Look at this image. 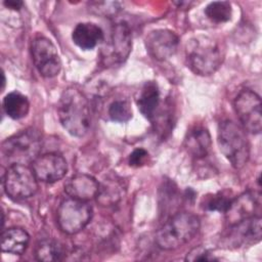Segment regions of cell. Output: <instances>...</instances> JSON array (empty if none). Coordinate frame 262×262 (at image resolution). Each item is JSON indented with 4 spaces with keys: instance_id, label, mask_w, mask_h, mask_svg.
Listing matches in <instances>:
<instances>
[{
    "instance_id": "1",
    "label": "cell",
    "mask_w": 262,
    "mask_h": 262,
    "mask_svg": "<svg viewBox=\"0 0 262 262\" xmlns=\"http://www.w3.org/2000/svg\"><path fill=\"white\" fill-rule=\"evenodd\" d=\"M57 115L62 127L75 137H83L91 126L90 105L87 97L78 89L63 90L57 103Z\"/></svg>"
},
{
    "instance_id": "2",
    "label": "cell",
    "mask_w": 262,
    "mask_h": 262,
    "mask_svg": "<svg viewBox=\"0 0 262 262\" xmlns=\"http://www.w3.org/2000/svg\"><path fill=\"white\" fill-rule=\"evenodd\" d=\"M185 60L194 74L209 76L221 67L224 60V49L218 40L200 35L186 43Z\"/></svg>"
},
{
    "instance_id": "3",
    "label": "cell",
    "mask_w": 262,
    "mask_h": 262,
    "mask_svg": "<svg viewBox=\"0 0 262 262\" xmlns=\"http://www.w3.org/2000/svg\"><path fill=\"white\" fill-rule=\"evenodd\" d=\"M200 218L190 212H178L172 215L157 231L156 243L163 250H175L198 233Z\"/></svg>"
},
{
    "instance_id": "4",
    "label": "cell",
    "mask_w": 262,
    "mask_h": 262,
    "mask_svg": "<svg viewBox=\"0 0 262 262\" xmlns=\"http://www.w3.org/2000/svg\"><path fill=\"white\" fill-rule=\"evenodd\" d=\"M218 144L223 156L235 169H242L250 158V143L245 129L230 120L220 123Z\"/></svg>"
},
{
    "instance_id": "5",
    "label": "cell",
    "mask_w": 262,
    "mask_h": 262,
    "mask_svg": "<svg viewBox=\"0 0 262 262\" xmlns=\"http://www.w3.org/2000/svg\"><path fill=\"white\" fill-rule=\"evenodd\" d=\"M42 147L40 133L33 129H26L2 143V152L4 158L11 164H25L33 162Z\"/></svg>"
},
{
    "instance_id": "6",
    "label": "cell",
    "mask_w": 262,
    "mask_h": 262,
    "mask_svg": "<svg viewBox=\"0 0 262 262\" xmlns=\"http://www.w3.org/2000/svg\"><path fill=\"white\" fill-rule=\"evenodd\" d=\"M132 48V35L126 23H118L111 29L106 41L100 48L101 62L105 67H114L124 62Z\"/></svg>"
},
{
    "instance_id": "7",
    "label": "cell",
    "mask_w": 262,
    "mask_h": 262,
    "mask_svg": "<svg viewBox=\"0 0 262 262\" xmlns=\"http://www.w3.org/2000/svg\"><path fill=\"white\" fill-rule=\"evenodd\" d=\"M92 214V207L87 201L70 198L63 200L57 209V223L63 232L75 234L85 228Z\"/></svg>"
},
{
    "instance_id": "8",
    "label": "cell",
    "mask_w": 262,
    "mask_h": 262,
    "mask_svg": "<svg viewBox=\"0 0 262 262\" xmlns=\"http://www.w3.org/2000/svg\"><path fill=\"white\" fill-rule=\"evenodd\" d=\"M37 177L25 164H11L5 171L3 185L6 194L14 200L31 198L38 190Z\"/></svg>"
},
{
    "instance_id": "9",
    "label": "cell",
    "mask_w": 262,
    "mask_h": 262,
    "mask_svg": "<svg viewBox=\"0 0 262 262\" xmlns=\"http://www.w3.org/2000/svg\"><path fill=\"white\" fill-rule=\"evenodd\" d=\"M236 116L245 130L259 134L262 129V103L260 96L250 90H242L233 102Z\"/></svg>"
},
{
    "instance_id": "10",
    "label": "cell",
    "mask_w": 262,
    "mask_h": 262,
    "mask_svg": "<svg viewBox=\"0 0 262 262\" xmlns=\"http://www.w3.org/2000/svg\"><path fill=\"white\" fill-rule=\"evenodd\" d=\"M31 52L34 64L41 76L52 78L58 75L61 61L54 44L45 37H37L32 41Z\"/></svg>"
},
{
    "instance_id": "11",
    "label": "cell",
    "mask_w": 262,
    "mask_h": 262,
    "mask_svg": "<svg viewBox=\"0 0 262 262\" xmlns=\"http://www.w3.org/2000/svg\"><path fill=\"white\" fill-rule=\"evenodd\" d=\"M260 193L246 191L230 201L224 212L225 220L229 226H232L253 216L260 215Z\"/></svg>"
},
{
    "instance_id": "12",
    "label": "cell",
    "mask_w": 262,
    "mask_h": 262,
    "mask_svg": "<svg viewBox=\"0 0 262 262\" xmlns=\"http://www.w3.org/2000/svg\"><path fill=\"white\" fill-rule=\"evenodd\" d=\"M32 169L38 180L53 183L64 177L68 171L66 159L56 152L38 156L32 162Z\"/></svg>"
},
{
    "instance_id": "13",
    "label": "cell",
    "mask_w": 262,
    "mask_h": 262,
    "mask_svg": "<svg viewBox=\"0 0 262 262\" xmlns=\"http://www.w3.org/2000/svg\"><path fill=\"white\" fill-rule=\"evenodd\" d=\"M178 44V36L168 29L154 30L145 37L146 51L157 60H166L174 55Z\"/></svg>"
},
{
    "instance_id": "14",
    "label": "cell",
    "mask_w": 262,
    "mask_h": 262,
    "mask_svg": "<svg viewBox=\"0 0 262 262\" xmlns=\"http://www.w3.org/2000/svg\"><path fill=\"white\" fill-rule=\"evenodd\" d=\"M231 227L229 239L233 242L235 247L247 246L259 243L262 236V224L260 215L246 219Z\"/></svg>"
},
{
    "instance_id": "15",
    "label": "cell",
    "mask_w": 262,
    "mask_h": 262,
    "mask_svg": "<svg viewBox=\"0 0 262 262\" xmlns=\"http://www.w3.org/2000/svg\"><path fill=\"white\" fill-rule=\"evenodd\" d=\"M98 188L97 180L87 174L74 175L64 183V191L70 198L87 202L96 198Z\"/></svg>"
},
{
    "instance_id": "16",
    "label": "cell",
    "mask_w": 262,
    "mask_h": 262,
    "mask_svg": "<svg viewBox=\"0 0 262 262\" xmlns=\"http://www.w3.org/2000/svg\"><path fill=\"white\" fill-rule=\"evenodd\" d=\"M72 39L81 49L90 50L104 40V35L97 25L93 23H80L72 33Z\"/></svg>"
},
{
    "instance_id": "17",
    "label": "cell",
    "mask_w": 262,
    "mask_h": 262,
    "mask_svg": "<svg viewBox=\"0 0 262 262\" xmlns=\"http://www.w3.org/2000/svg\"><path fill=\"white\" fill-rule=\"evenodd\" d=\"M136 104L139 112L151 121L160 105V90L154 81L145 82L136 97Z\"/></svg>"
},
{
    "instance_id": "18",
    "label": "cell",
    "mask_w": 262,
    "mask_h": 262,
    "mask_svg": "<svg viewBox=\"0 0 262 262\" xmlns=\"http://www.w3.org/2000/svg\"><path fill=\"white\" fill-rule=\"evenodd\" d=\"M184 145L188 154H190L193 158L201 159L206 157L209 154L212 145L211 135L208 129L196 126L189 130L185 137Z\"/></svg>"
},
{
    "instance_id": "19",
    "label": "cell",
    "mask_w": 262,
    "mask_h": 262,
    "mask_svg": "<svg viewBox=\"0 0 262 262\" xmlns=\"http://www.w3.org/2000/svg\"><path fill=\"white\" fill-rule=\"evenodd\" d=\"M30 242V235L24 228L11 227L1 234V249L5 253L23 255Z\"/></svg>"
},
{
    "instance_id": "20",
    "label": "cell",
    "mask_w": 262,
    "mask_h": 262,
    "mask_svg": "<svg viewBox=\"0 0 262 262\" xmlns=\"http://www.w3.org/2000/svg\"><path fill=\"white\" fill-rule=\"evenodd\" d=\"M3 110L11 119L19 120L28 115L30 102L27 96L20 92L13 91L5 95L3 99Z\"/></svg>"
},
{
    "instance_id": "21",
    "label": "cell",
    "mask_w": 262,
    "mask_h": 262,
    "mask_svg": "<svg viewBox=\"0 0 262 262\" xmlns=\"http://www.w3.org/2000/svg\"><path fill=\"white\" fill-rule=\"evenodd\" d=\"M124 189L123 183L119 180L106 179L99 184L96 200L101 206H113L123 198Z\"/></svg>"
},
{
    "instance_id": "22",
    "label": "cell",
    "mask_w": 262,
    "mask_h": 262,
    "mask_svg": "<svg viewBox=\"0 0 262 262\" xmlns=\"http://www.w3.org/2000/svg\"><path fill=\"white\" fill-rule=\"evenodd\" d=\"M66 251L63 246L52 238H45L39 242L35 248V257L39 261L53 262L64 258Z\"/></svg>"
},
{
    "instance_id": "23",
    "label": "cell",
    "mask_w": 262,
    "mask_h": 262,
    "mask_svg": "<svg viewBox=\"0 0 262 262\" xmlns=\"http://www.w3.org/2000/svg\"><path fill=\"white\" fill-rule=\"evenodd\" d=\"M205 13L209 19L214 23H226L231 18L232 8L227 1H214L207 5Z\"/></svg>"
},
{
    "instance_id": "24",
    "label": "cell",
    "mask_w": 262,
    "mask_h": 262,
    "mask_svg": "<svg viewBox=\"0 0 262 262\" xmlns=\"http://www.w3.org/2000/svg\"><path fill=\"white\" fill-rule=\"evenodd\" d=\"M107 115L114 122H128L132 118L131 104L126 99H116L108 105Z\"/></svg>"
},
{
    "instance_id": "25",
    "label": "cell",
    "mask_w": 262,
    "mask_h": 262,
    "mask_svg": "<svg viewBox=\"0 0 262 262\" xmlns=\"http://www.w3.org/2000/svg\"><path fill=\"white\" fill-rule=\"evenodd\" d=\"M232 199L225 194L224 192H218L210 196L207 202L205 203V208L209 211H218V212H225L230 201Z\"/></svg>"
},
{
    "instance_id": "26",
    "label": "cell",
    "mask_w": 262,
    "mask_h": 262,
    "mask_svg": "<svg viewBox=\"0 0 262 262\" xmlns=\"http://www.w3.org/2000/svg\"><path fill=\"white\" fill-rule=\"evenodd\" d=\"M186 261H215L217 260V258L206 248L204 247H195L193 249H191L186 257H185Z\"/></svg>"
},
{
    "instance_id": "27",
    "label": "cell",
    "mask_w": 262,
    "mask_h": 262,
    "mask_svg": "<svg viewBox=\"0 0 262 262\" xmlns=\"http://www.w3.org/2000/svg\"><path fill=\"white\" fill-rule=\"evenodd\" d=\"M148 161V152L144 148H135L129 156V165L132 167H141Z\"/></svg>"
},
{
    "instance_id": "28",
    "label": "cell",
    "mask_w": 262,
    "mask_h": 262,
    "mask_svg": "<svg viewBox=\"0 0 262 262\" xmlns=\"http://www.w3.org/2000/svg\"><path fill=\"white\" fill-rule=\"evenodd\" d=\"M4 6L9 8V9H13V10H19L23 7V2L21 1H17V0H7L3 2Z\"/></svg>"
}]
</instances>
